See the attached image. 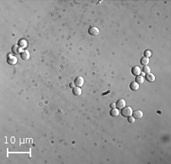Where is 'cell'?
I'll return each mask as SVG.
<instances>
[{"label":"cell","instance_id":"obj_1","mask_svg":"<svg viewBox=\"0 0 171 164\" xmlns=\"http://www.w3.org/2000/svg\"><path fill=\"white\" fill-rule=\"evenodd\" d=\"M132 108L129 106H128V107H124L123 108L121 109V114L123 117H129V116H132Z\"/></svg>","mask_w":171,"mask_h":164},{"label":"cell","instance_id":"obj_2","mask_svg":"<svg viewBox=\"0 0 171 164\" xmlns=\"http://www.w3.org/2000/svg\"><path fill=\"white\" fill-rule=\"evenodd\" d=\"M84 82H85V80H84V78L82 76H78L76 77L75 81H74V83L76 86L78 87H82V86L84 85Z\"/></svg>","mask_w":171,"mask_h":164},{"label":"cell","instance_id":"obj_3","mask_svg":"<svg viewBox=\"0 0 171 164\" xmlns=\"http://www.w3.org/2000/svg\"><path fill=\"white\" fill-rule=\"evenodd\" d=\"M7 63L9 65L14 66L18 63V58L15 56H8L7 58Z\"/></svg>","mask_w":171,"mask_h":164},{"label":"cell","instance_id":"obj_4","mask_svg":"<svg viewBox=\"0 0 171 164\" xmlns=\"http://www.w3.org/2000/svg\"><path fill=\"white\" fill-rule=\"evenodd\" d=\"M20 56H21V58L23 60H27L30 58V52L27 50H22L20 53Z\"/></svg>","mask_w":171,"mask_h":164},{"label":"cell","instance_id":"obj_5","mask_svg":"<svg viewBox=\"0 0 171 164\" xmlns=\"http://www.w3.org/2000/svg\"><path fill=\"white\" fill-rule=\"evenodd\" d=\"M132 74L135 76H139L141 74V70L139 66H135L132 67Z\"/></svg>","mask_w":171,"mask_h":164},{"label":"cell","instance_id":"obj_6","mask_svg":"<svg viewBox=\"0 0 171 164\" xmlns=\"http://www.w3.org/2000/svg\"><path fill=\"white\" fill-rule=\"evenodd\" d=\"M125 105H126V102L124 100V99H119L117 102V104H116V107L117 108V109H122L124 107H125Z\"/></svg>","mask_w":171,"mask_h":164},{"label":"cell","instance_id":"obj_7","mask_svg":"<svg viewBox=\"0 0 171 164\" xmlns=\"http://www.w3.org/2000/svg\"><path fill=\"white\" fill-rule=\"evenodd\" d=\"M99 32H100V31L98 29V28H97V27H90L88 29V34L91 35H93V36L98 35Z\"/></svg>","mask_w":171,"mask_h":164},{"label":"cell","instance_id":"obj_8","mask_svg":"<svg viewBox=\"0 0 171 164\" xmlns=\"http://www.w3.org/2000/svg\"><path fill=\"white\" fill-rule=\"evenodd\" d=\"M132 115H133V118L135 119H141L143 117V112L141 110H136L132 112Z\"/></svg>","mask_w":171,"mask_h":164},{"label":"cell","instance_id":"obj_9","mask_svg":"<svg viewBox=\"0 0 171 164\" xmlns=\"http://www.w3.org/2000/svg\"><path fill=\"white\" fill-rule=\"evenodd\" d=\"M145 79L147 80L148 82H153L154 80H155V76H154L153 73H148L145 76Z\"/></svg>","mask_w":171,"mask_h":164},{"label":"cell","instance_id":"obj_10","mask_svg":"<svg viewBox=\"0 0 171 164\" xmlns=\"http://www.w3.org/2000/svg\"><path fill=\"white\" fill-rule=\"evenodd\" d=\"M129 88L132 91H137V90H138V89H139V84L137 83L136 82H132L130 83Z\"/></svg>","mask_w":171,"mask_h":164},{"label":"cell","instance_id":"obj_11","mask_svg":"<svg viewBox=\"0 0 171 164\" xmlns=\"http://www.w3.org/2000/svg\"><path fill=\"white\" fill-rule=\"evenodd\" d=\"M20 48L21 47H19L18 45H14V46L12 47V52L14 54H19V53H21Z\"/></svg>","mask_w":171,"mask_h":164},{"label":"cell","instance_id":"obj_12","mask_svg":"<svg viewBox=\"0 0 171 164\" xmlns=\"http://www.w3.org/2000/svg\"><path fill=\"white\" fill-rule=\"evenodd\" d=\"M18 46L21 48H25L27 46V42L25 39H21L18 41Z\"/></svg>","mask_w":171,"mask_h":164},{"label":"cell","instance_id":"obj_13","mask_svg":"<svg viewBox=\"0 0 171 164\" xmlns=\"http://www.w3.org/2000/svg\"><path fill=\"white\" fill-rule=\"evenodd\" d=\"M72 93L75 95H76V96L80 95L81 94H82V89H81V87H78V86H77V87L73 88Z\"/></svg>","mask_w":171,"mask_h":164},{"label":"cell","instance_id":"obj_14","mask_svg":"<svg viewBox=\"0 0 171 164\" xmlns=\"http://www.w3.org/2000/svg\"><path fill=\"white\" fill-rule=\"evenodd\" d=\"M149 58H148V57H142V58L141 59V60H140V63H141V64L142 66H148V64L149 63Z\"/></svg>","mask_w":171,"mask_h":164},{"label":"cell","instance_id":"obj_15","mask_svg":"<svg viewBox=\"0 0 171 164\" xmlns=\"http://www.w3.org/2000/svg\"><path fill=\"white\" fill-rule=\"evenodd\" d=\"M109 114L112 117H117L119 114V111L117 108H112V110L109 111Z\"/></svg>","mask_w":171,"mask_h":164},{"label":"cell","instance_id":"obj_16","mask_svg":"<svg viewBox=\"0 0 171 164\" xmlns=\"http://www.w3.org/2000/svg\"><path fill=\"white\" fill-rule=\"evenodd\" d=\"M135 82H136L137 83H138V84H142V83L144 82V77L142 76H137L136 77H135Z\"/></svg>","mask_w":171,"mask_h":164},{"label":"cell","instance_id":"obj_17","mask_svg":"<svg viewBox=\"0 0 171 164\" xmlns=\"http://www.w3.org/2000/svg\"><path fill=\"white\" fill-rule=\"evenodd\" d=\"M141 71H142L144 74H148V73H151V68L148 66H144L143 68L141 69Z\"/></svg>","mask_w":171,"mask_h":164},{"label":"cell","instance_id":"obj_18","mask_svg":"<svg viewBox=\"0 0 171 164\" xmlns=\"http://www.w3.org/2000/svg\"><path fill=\"white\" fill-rule=\"evenodd\" d=\"M144 55L145 57H151V55H152V52L149 50H146L144 52Z\"/></svg>","mask_w":171,"mask_h":164},{"label":"cell","instance_id":"obj_19","mask_svg":"<svg viewBox=\"0 0 171 164\" xmlns=\"http://www.w3.org/2000/svg\"><path fill=\"white\" fill-rule=\"evenodd\" d=\"M128 121L129 122V123H134V121H135V118H134L133 117H132V116L128 117Z\"/></svg>","mask_w":171,"mask_h":164},{"label":"cell","instance_id":"obj_20","mask_svg":"<svg viewBox=\"0 0 171 164\" xmlns=\"http://www.w3.org/2000/svg\"><path fill=\"white\" fill-rule=\"evenodd\" d=\"M75 83H74V82H71V83H70V85H69V86H70V87L72 88V89L75 88Z\"/></svg>","mask_w":171,"mask_h":164},{"label":"cell","instance_id":"obj_21","mask_svg":"<svg viewBox=\"0 0 171 164\" xmlns=\"http://www.w3.org/2000/svg\"><path fill=\"white\" fill-rule=\"evenodd\" d=\"M109 107L111 108H116V103H111L110 105H109Z\"/></svg>","mask_w":171,"mask_h":164},{"label":"cell","instance_id":"obj_22","mask_svg":"<svg viewBox=\"0 0 171 164\" xmlns=\"http://www.w3.org/2000/svg\"><path fill=\"white\" fill-rule=\"evenodd\" d=\"M109 92H110V91H109V90H108V91H107V92H106L105 93H104V92L103 93V94H102V95H106V94H108V93H109Z\"/></svg>","mask_w":171,"mask_h":164}]
</instances>
